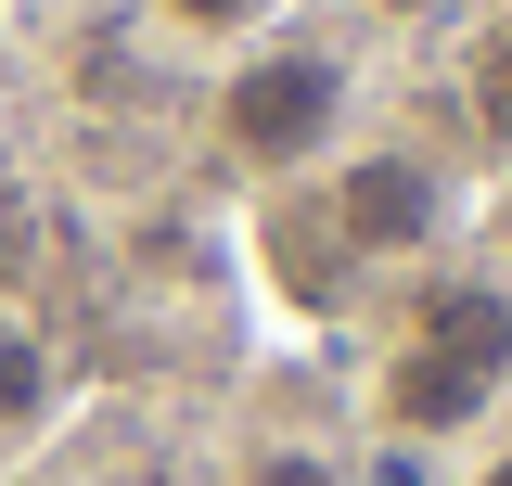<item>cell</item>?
<instances>
[{
    "mask_svg": "<svg viewBox=\"0 0 512 486\" xmlns=\"http://www.w3.org/2000/svg\"><path fill=\"white\" fill-rule=\"evenodd\" d=\"M474 486H512V448H500V461H487V474H474Z\"/></svg>",
    "mask_w": 512,
    "mask_h": 486,
    "instance_id": "cell-10",
    "label": "cell"
},
{
    "mask_svg": "<svg viewBox=\"0 0 512 486\" xmlns=\"http://www.w3.org/2000/svg\"><path fill=\"white\" fill-rule=\"evenodd\" d=\"M0 52H13V26H0Z\"/></svg>",
    "mask_w": 512,
    "mask_h": 486,
    "instance_id": "cell-12",
    "label": "cell"
},
{
    "mask_svg": "<svg viewBox=\"0 0 512 486\" xmlns=\"http://www.w3.org/2000/svg\"><path fill=\"white\" fill-rule=\"evenodd\" d=\"M180 39H205V52H244V39H269V13L282 0H154Z\"/></svg>",
    "mask_w": 512,
    "mask_h": 486,
    "instance_id": "cell-6",
    "label": "cell"
},
{
    "mask_svg": "<svg viewBox=\"0 0 512 486\" xmlns=\"http://www.w3.org/2000/svg\"><path fill=\"white\" fill-rule=\"evenodd\" d=\"M372 13H436V0H372Z\"/></svg>",
    "mask_w": 512,
    "mask_h": 486,
    "instance_id": "cell-11",
    "label": "cell"
},
{
    "mask_svg": "<svg viewBox=\"0 0 512 486\" xmlns=\"http://www.w3.org/2000/svg\"><path fill=\"white\" fill-rule=\"evenodd\" d=\"M474 116L487 141H512V26H487V52H474Z\"/></svg>",
    "mask_w": 512,
    "mask_h": 486,
    "instance_id": "cell-8",
    "label": "cell"
},
{
    "mask_svg": "<svg viewBox=\"0 0 512 486\" xmlns=\"http://www.w3.org/2000/svg\"><path fill=\"white\" fill-rule=\"evenodd\" d=\"M436 231H448V180L410 141H372V154L333 167V243H346L359 269H397V256H423Z\"/></svg>",
    "mask_w": 512,
    "mask_h": 486,
    "instance_id": "cell-2",
    "label": "cell"
},
{
    "mask_svg": "<svg viewBox=\"0 0 512 486\" xmlns=\"http://www.w3.org/2000/svg\"><path fill=\"white\" fill-rule=\"evenodd\" d=\"M244 486H359V461H333V448H256Z\"/></svg>",
    "mask_w": 512,
    "mask_h": 486,
    "instance_id": "cell-7",
    "label": "cell"
},
{
    "mask_svg": "<svg viewBox=\"0 0 512 486\" xmlns=\"http://www.w3.org/2000/svg\"><path fill=\"white\" fill-rule=\"evenodd\" d=\"M52 410V346L26 320H0V423H39Z\"/></svg>",
    "mask_w": 512,
    "mask_h": 486,
    "instance_id": "cell-5",
    "label": "cell"
},
{
    "mask_svg": "<svg viewBox=\"0 0 512 486\" xmlns=\"http://www.w3.org/2000/svg\"><path fill=\"white\" fill-rule=\"evenodd\" d=\"M397 346H436L448 371L512 384V295H500V282H423V307H410V333H397Z\"/></svg>",
    "mask_w": 512,
    "mask_h": 486,
    "instance_id": "cell-3",
    "label": "cell"
},
{
    "mask_svg": "<svg viewBox=\"0 0 512 486\" xmlns=\"http://www.w3.org/2000/svg\"><path fill=\"white\" fill-rule=\"evenodd\" d=\"M487 397H500V384H474V371H448L436 346H397V359H384V423L410 435V448H436V435L487 423Z\"/></svg>",
    "mask_w": 512,
    "mask_h": 486,
    "instance_id": "cell-4",
    "label": "cell"
},
{
    "mask_svg": "<svg viewBox=\"0 0 512 486\" xmlns=\"http://www.w3.org/2000/svg\"><path fill=\"white\" fill-rule=\"evenodd\" d=\"M372 486H436V474H423V448L397 435V448H384V461H372Z\"/></svg>",
    "mask_w": 512,
    "mask_h": 486,
    "instance_id": "cell-9",
    "label": "cell"
},
{
    "mask_svg": "<svg viewBox=\"0 0 512 486\" xmlns=\"http://www.w3.org/2000/svg\"><path fill=\"white\" fill-rule=\"evenodd\" d=\"M346 103H359V77H346L333 39H256L218 77V154L256 167V180H295L346 141Z\"/></svg>",
    "mask_w": 512,
    "mask_h": 486,
    "instance_id": "cell-1",
    "label": "cell"
}]
</instances>
